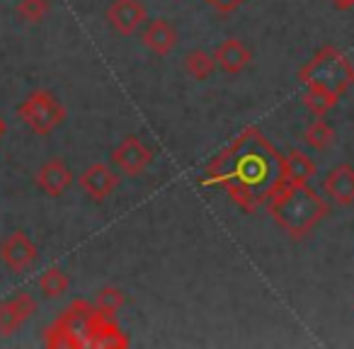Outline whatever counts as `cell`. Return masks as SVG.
I'll use <instances>...</instances> for the list:
<instances>
[{"label":"cell","instance_id":"cell-1","mask_svg":"<svg viewBox=\"0 0 354 349\" xmlns=\"http://www.w3.org/2000/svg\"><path fill=\"white\" fill-rule=\"evenodd\" d=\"M267 209H270L277 226L289 233L291 238L308 236L320 223V218L328 216V207H325L323 197H318L310 189V185L284 182L267 199Z\"/></svg>","mask_w":354,"mask_h":349},{"label":"cell","instance_id":"cell-2","mask_svg":"<svg viewBox=\"0 0 354 349\" xmlns=\"http://www.w3.org/2000/svg\"><path fill=\"white\" fill-rule=\"evenodd\" d=\"M299 80L304 85L315 83L344 95L349 85H354V66L335 46H323L304 68L299 70Z\"/></svg>","mask_w":354,"mask_h":349},{"label":"cell","instance_id":"cell-3","mask_svg":"<svg viewBox=\"0 0 354 349\" xmlns=\"http://www.w3.org/2000/svg\"><path fill=\"white\" fill-rule=\"evenodd\" d=\"M20 122L37 136H49L66 122V107L59 95L46 88L32 90L20 104H17Z\"/></svg>","mask_w":354,"mask_h":349},{"label":"cell","instance_id":"cell-4","mask_svg":"<svg viewBox=\"0 0 354 349\" xmlns=\"http://www.w3.org/2000/svg\"><path fill=\"white\" fill-rule=\"evenodd\" d=\"M93 310V305L85 301H75L44 332V344L46 347H85V328Z\"/></svg>","mask_w":354,"mask_h":349},{"label":"cell","instance_id":"cell-5","mask_svg":"<svg viewBox=\"0 0 354 349\" xmlns=\"http://www.w3.org/2000/svg\"><path fill=\"white\" fill-rule=\"evenodd\" d=\"M109 162H112L114 170L127 175V178H138V175H143L151 167L153 151L138 136H127L112 151Z\"/></svg>","mask_w":354,"mask_h":349},{"label":"cell","instance_id":"cell-6","mask_svg":"<svg viewBox=\"0 0 354 349\" xmlns=\"http://www.w3.org/2000/svg\"><path fill=\"white\" fill-rule=\"evenodd\" d=\"M0 260L10 272L22 274V272L35 267V262L39 260V250L25 231H12L0 243Z\"/></svg>","mask_w":354,"mask_h":349},{"label":"cell","instance_id":"cell-7","mask_svg":"<svg viewBox=\"0 0 354 349\" xmlns=\"http://www.w3.org/2000/svg\"><path fill=\"white\" fill-rule=\"evenodd\" d=\"M78 185L93 202H104L119 187V172L107 162H93L78 175Z\"/></svg>","mask_w":354,"mask_h":349},{"label":"cell","instance_id":"cell-8","mask_svg":"<svg viewBox=\"0 0 354 349\" xmlns=\"http://www.w3.org/2000/svg\"><path fill=\"white\" fill-rule=\"evenodd\" d=\"M37 313V301L27 291H17L10 299L0 301V337L15 334Z\"/></svg>","mask_w":354,"mask_h":349},{"label":"cell","instance_id":"cell-9","mask_svg":"<svg viewBox=\"0 0 354 349\" xmlns=\"http://www.w3.org/2000/svg\"><path fill=\"white\" fill-rule=\"evenodd\" d=\"M109 27H112L117 35L122 37H131L136 35L138 27L146 22L148 10L143 6V0H112L104 12Z\"/></svg>","mask_w":354,"mask_h":349},{"label":"cell","instance_id":"cell-10","mask_svg":"<svg viewBox=\"0 0 354 349\" xmlns=\"http://www.w3.org/2000/svg\"><path fill=\"white\" fill-rule=\"evenodd\" d=\"M85 347H129V337L114 323V318H107V315H100L97 310H93V315L88 318V328H85Z\"/></svg>","mask_w":354,"mask_h":349},{"label":"cell","instance_id":"cell-11","mask_svg":"<svg viewBox=\"0 0 354 349\" xmlns=\"http://www.w3.org/2000/svg\"><path fill=\"white\" fill-rule=\"evenodd\" d=\"M75 175L68 167V162L64 158H49L44 165L37 170L35 185L46 194V197H61L71 189Z\"/></svg>","mask_w":354,"mask_h":349},{"label":"cell","instance_id":"cell-12","mask_svg":"<svg viewBox=\"0 0 354 349\" xmlns=\"http://www.w3.org/2000/svg\"><path fill=\"white\" fill-rule=\"evenodd\" d=\"M323 189L330 197V202L335 207H352L354 204V167L349 162H342V165L333 167L328 172V178L323 180Z\"/></svg>","mask_w":354,"mask_h":349},{"label":"cell","instance_id":"cell-13","mask_svg":"<svg viewBox=\"0 0 354 349\" xmlns=\"http://www.w3.org/2000/svg\"><path fill=\"white\" fill-rule=\"evenodd\" d=\"M214 61H216V68L226 75H238L250 66L252 51L243 44L241 39L231 37V39H223L221 44L214 49Z\"/></svg>","mask_w":354,"mask_h":349},{"label":"cell","instance_id":"cell-14","mask_svg":"<svg viewBox=\"0 0 354 349\" xmlns=\"http://www.w3.org/2000/svg\"><path fill=\"white\" fill-rule=\"evenodd\" d=\"M141 41L151 54L167 56L177 46V30L170 20H151L143 27Z\"/></svg>","mask_w":354,"mask_h":349},{"label":"cell","instance_id":"cell-15","mask_svg":"<svg viewBox=\"0 0 354 349\" xmlns=\"http://www.w3.org/2000/svg\"><path fill=\"white\" fill-rule=\"evenodd\" d=\"M315 167L313 158L308 153L299 151H289V155L281 158V175H284V182H291V185H310V180L315 178Z\"/></svg>","mask_w":354,"mask_h":349},{"label":"cell","instance_id":"cell-16","mask_svg":"<svg viewBox=\"0 0 354 349\" xmlns=\"http://www.w3.org/2000/svg\"><path fill=\"white\" fill-rule=\"evenodd\" d=\"M339 97L342 95L325 88V85H315V83L304 85V104L313 112V117H325L339 102Z\"/></svg>","mask_w":354,"mask_h":349},{"label":"cell","instance_id":"cell-17","mask_svg":"<svg viewBox=\"0 0 354 349\" xmlns=\"http://www.w3.org/2000/svg\"><path fill=\"white\" fill-rule=\"evenodd\" d=\"M335 141V126L328 122L325 117H315L308 126L304 129V143L310 148V151L320 153L328 151Z\"/></svg>","mask_w":354,"mask_h":349},{"label":"cell","instance_id":"cell-18","mask_svg":"<svg viewBox=\"0 0 354 349\" xmlns=\"http://www.w3.org/2000/svg\"><path fill=\"white\" fill-rule=\"evenodd\" d=\"M216 70V61H214V54L204 49H192L187 56H185V73L194 80H209Z\"/></svg>","mask_w":354,"mask_h":349},{"label":"cell","instance_id":"cell-19","mask_svg":"<svg viewBox=\"0 0 354 349\" xmlns=\"http://www.w3.org/2000/svg\"><path fill=\"white\" fill-rule=\"evenodd\" d=\"M71 279L61 267H49L39 274V291L46 299H61L68 291Z\"/></svg>","mask_w":354,"mask_h":349},{"label":"cell","instance_id":"cell-20","mask_svg":"<svg viewBox=\"0 0 354 349\" xmlns=\"http://www.w3.org/2000/svg\"><path fill=\"white\" fill-rule=\"evenodd\" d=\"M124 303H127V296H124L122 289H117V286H102V289L95 294L93 308L97 310L100 315L114 318V315L124 308Z\"/></svg>","mask_w":354,"mask_h":349},{"label":"cell","instance_id":"cell-21","mask_svg":"<svg viewBox=\"0 0 354 349\" xmlns=\"http://www.w3.org/2000/svg\"><path fill=\"white\" fill-rule=\"evenodd\" d=\"M51 10V3L49 0H20L15 8L17 17L27 25H39Z\"/></svg>","mask_w":354,"mask_h":349},{"label":"cell","instance_id":"cell-22","mask_svg":"<svg viewBox=\"0 0 354 349\" xmlns=\"http://www.w3.org/2000/svg\"><path fill=\"white\" fill-rule=\"evenodd\" d=\"M207 3L216 12H221V15H228V12H236L241 6H245L248 0H207Z\"/></svg>","mask_w":354,"mask_h":349},{"label":"cell","instance_id":"cell-23","mask_svg":"<svg viewBox=\"0 0 354 349\" xmlns=\"http://www.w3.org/2000/svg\"><path fill=\"white\" fill-rule=\"evenodd\" d=\"M333 8H335V10H339V12H347V10H352V8H354V0H333Z\"/></svg>","mask_w":354,"mask_h":349},{"label":"cell","instance_id":"cell-24","mask_svg":"<svg viewBox=\"0 0 354 349\" xmlns=\"http://www.w3.org/2000/svg\"><path fill=\"white\" fill-rule=\"evenodd\" d=\"M8 136V122L3 119V114H0V141Z\"/></svg>","mask_w":354,"mask_h":349}]
</instances>
